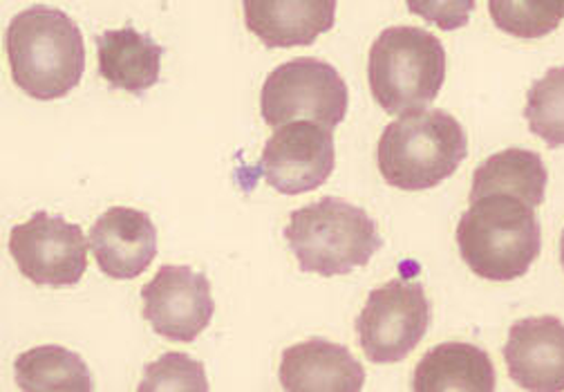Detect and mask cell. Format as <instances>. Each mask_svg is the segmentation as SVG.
Instances as JSON below:
<instances>
[{"mask_svg": "<svg viewBox=\"0 0 564 392\" xmlns=\"http://www.w3.org/2000/svg\"><path fill=\"white\" fill-rule=\"evenodd\" d=\"M10 253L21 274L39 287H75L88 270L82 227L45 211L12 229Z\"/></svg>", "mask_w": 564, "mask_h": 392, "instance_id": "ba28073f", "label": "cell"}, {"mask_svg": "<svg viewBox=\"0 0 564 392\" xmlns=\"http://www.w3.org/2000/svg\"><path fill=\"white\" fill-rule=\"evenodd\" d=\"M285 240L301 270L318 276H345L366 268L383 244L377 222L340 198L296 209L285 227Z\"/></svg>", "mask_w": 564, "mask_h": 392, "instance_id": "5b68a950", "label": "cell"}, {"mask_svg": "<svg viewBox=\"0 0 564 392\" xmlns=\"http://www.w3.org/2000/svg\"><path fill=\"white\" fill-rule=\"evenodd\" d=\"M405 6L414 17L437 25L444 32H453L468 25L475 0H405Z\"/></svg>", "mask_w": 564, "mask_h": 392, "instance_id": "7402d4cb", "label": "cell"}, {"mask_svg": "<svg viewBox=\"0 0 564 392\" xmlns=\"http://www.w3.org/2000/svg\"><path fill=\"white\" fill-rule=\"evenodd\" d=\"M141 301L153 333L173 344H193L216 314L208 279L184 265H164L141 290Z\"/></svg>", "mask_w": 564, "mask_h": 392, "instance_id": "30bf717a", "label": "cell"}, {"mask_svg": "<svg viewBox=\"0 0 564 392\" xmlns=\"http://www.w3.org/2000/svg\"><path fill=\"white\" fill-rule=\"evenodd\" d=\"M431 301L421 283L390 281L370 292L357 318L359 346L372 363H399L426 337Z\"/></svg>", "mask_w": 564, "mask_h": 392, "instance_id": "52a82bcc", "label": "cell"}, {"mask_svg": "<svg viewBox=\"0 0 564 392\" xmlns=\"http://www.w3.org/2000/svg\"><path fill=\"white\" fill-rule=\"evenodd\" d=\"M17 383L25 392H90L95 388L86 361L61 346H39L17 363Z\"/></svg>", "mask_w": 564, "mask_h": 392, "instance_id": "ac0fdd59", "label": "cell"}, {"mask_svg": "<svg viewBox=\"0 0 564 392\" xmlns=\"http://www.w3.org/2000/svg\"><path fill=\"white\" fill-rule=\"evenodd\" d=\"M139 390L158 392V390H208V381L204 374V366L188 355L169 352L160 357L155 363L147 366L144 381Z\"/></svg>", "mask_w": 564, "mask_h": 392, "instance_id": "44dd1931", "label": "cell"}, {"mask_svg": "<svg viewBox=\"0 0 564 392\" xmlns=\"http://www.w3.org/2000/svg\"><path fill=\"white\" fill-rule=\"evenodd\" d=\"M468 155L462 123L444 110H414L386 126L377 144L383 179L401 190H429L448 179Z\"/></svg>", "mask_w": 564, "mask_h": 392, "instance_id": "3957f363", "label": "cell"}, {"mask_svg": "<svg viewBox=\"0 0 564 392\" xmlns=\"http://www.w3.org/2000/svg\"><path fill=\"white\" fill-rule=\"evenodd\" d=\"M446 81V50L421 28H386L370 47L368 84L388 115H405L433 104Z\"/></svg>", "mask_w": 564, "mask_h": 392, "instance_id": "277c9868", "label": "cell"}, {"mask_svg": "<svg viewBox=\"0 0 564 392\" xmlns=\"http://www.w3.org/2000/svg\"><path fill=\"white\" fill-rule=\"evenodd\" d=\"M99 75L117 90L144 95L160 81L162 45L134 28L108 30L97 36Z\"/></svg>", "mask_w": 564, "mask_h": 392, "instance_id": "9a60e30c", "label": "cell"}, {"mask_svg": "<svg viewBox=\"0 0 564 392\" xmlns=\"http://www.w3.org/2000/svg\"><path fill=\"white\" fill-rule=\"evenodd\" d=\"M280 383L292 392H359L366 370L345 346L310 339L282 352Z\"/></svg>", "mask_w": 564, "mask_h": 392, "instance_id": "5bb4252c", "label": "cell"}, {"mask_svg": "<svg viewBox=\"0 0 564 392\" xmlns=\"http://www.w3.org/2000/svg\"><path fill=\"white\" fill-rule=\"evenodd\" d=\"M338 0H242L245 23L267 47H305L336 23Z\"/></svg>", "mask_w": 564, "mask_h": 392, "instance_id": "4fadbf2b", "label": "cell"}, {"mask_svg": "<svg viewBox=\"0 0 564 392\" xmlns=\"http://www.w3.org/2000/svg\"><path fill=\"white\" fill-rule=\"evenodd\" d=\"M502 352L509 374L520 388L564 390V323L560 318L533 316L513 323Z\"/></svg>", "mask_w": 564, "mask_h": 392, "instance_id": "8fae6325", "label": "cell"}, {"mask_svg": "<svg viewBox=\"0 0 564 392\" xmlns=\"http://www.w3.org/2000/svg\"><path fill=\"white\" fill-rule=\"evenodd\" d=\"M524 117L549 149L564 146V68H551L531 86Z\"/></svg>", "mask_w": 564, "mask_h": 392, "instance_id": "ffe728a7", "label": "cell"}, {"mask_svg": "<svg viewBox=\"0 0 564 392\" xmlns=\"http://www.w3.org/2000/svg\"><path fill=\"white\" fill-rule=\"evenodd\" d=\"M8 61L14 84L28 97L61 99L86 73L84 34L75 19L56 8H28L8 25Z\"/></svg>", "mask_w": 564, "mask_h": 392, "instance_id": "6da1fadb", "label": "cell"}, {"mask_svg": "<svg viewBox=\"0 0 564 392\" xmlns=\"http://www.w3.org/2000/svg\"><path fill=\"white\" fill-rule=\"evenodd\" d=\"M347 104V86L334 65L307 56L278 65L260 92V115L273 128L303 117L334 130Z\"/></svg>", "mask_w": 564, "mask_h": 392, "instance_id": "8992f818", "label": "cell"}, {"mask_svg": "<svg viewBox=\"0 0 564 392\" xmlns=\"http://www.w3.org/2000/svg\"><path fill=\"white\" fill-rule=\"evenodd\" d=\"M336 166L332 130L318 121H290L267 140L260 173L282 195L316 190Z\"/></svg>", "mask_w": 564, "mask_h": 392, "instance_id": "9c48e42d", "label": "cell"}, {"mask_svg": "<svg viewBox=\"0 0 564 392\" xmlns=\"http://www.w3.org/2000/svg\"><path fill=\"white\" fill-rule=\"evenodd\" d=\"M498 30L518 39H542L564 21V0H488Z\"/></svg>", "mask_w": 564, "mask_h": 392, "instance_id": "d6986e66", "label": "cell"}, {"mask_svg": "<svg viewBox=\"0 0 564 392\" xmlns=\"http://www.w3.org/2000/svg\"><path fill=\"white\" fill-rule=\"evenodd\" d=\"M457 247L473 274L507 283L524 276L542 249L535 209L507 193L470 203L457 225Z\"/></svg>", "mask_w": 564, "mask_h": 392, "instance_id": "7a4b0ae2", "label": "cell"}, {"mask_svg": "<svg viewBox=\"0 0 564 392\" xmlns=\"http://www.w3.org/2000/svg\"><path fill=\"white\" fill-rule=\"evenodd\" d=\"M90 249L106 276L132 281L144 274L158 255V229L144 211L112 207L95 222Z\"/></svg>", "mask_w": 564, "mask_h": 392, "instance_id": "7c38bea8", "label": "cell"}, {"mask_svg": "<svg viewBox=\"0 0 564 392\" xmlns=\"http://www.w3.org/2000/svg\"><path fill=\"white\" fill-rule=\"evenodd\" d=\"M560 263L564 268V231H562V238H560Z\"/></svg>", "mask_w": 564, "mask_h": 392, "instance_id": "603a6c76", "label": "cell"}, {"mask_svg": "<svg viewBox=\"0 0 564 392\" xmlns=\"http://www.w3.org/2000/svg\"><path fill=\"white\" fill-rule=\"evenodd\" d=\"M549 173L538 153L507 149L490 155L473 175L470 203L490 193H507L524 200L533 209L544 203Z\"/></svg>", "mask_w": 564, "mask_h": 392, "instance_id": "e0dca14e", "label": "cell"}, {"mask_svg": "<svg viewBox=\"0 0 564 392\" xmlns=\"http://www.w3.org/2000/svg\"><path fill=\"white\" fill-rule=\"evenodd\" d=\"M496 368L490 357L470 344L448 341L423 355L412 372L416 392H490L496 390Z\"/></svg>", "mask_w": 564, "mask_h": 392, "instance_id": "2e32d148", "label": "cell"}]
</instances>
